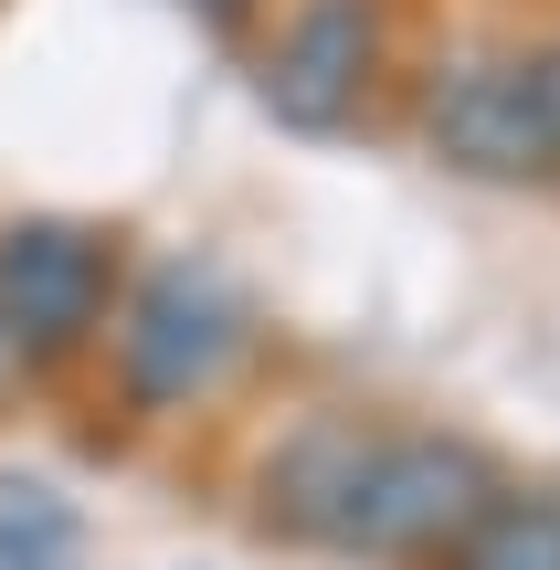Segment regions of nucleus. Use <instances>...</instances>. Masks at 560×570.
I'll return each instance as SVG.
<instances>
[{
  "instance_id": "f257e3e1",
  "label": "nucleus",
  "mask_w": 560,
  "mask_h": 570,
  "mask_svg": "<svg viewBox=\"0 0 560 570\" xmlns=\"http://www.w3.org/2000/svg\"><path fill=\"white\" fill-rule=\"evenodd\" d=\"M498 454L434 423H360V412H307L275 433L254 465V529L296 550L381 560V570H434L455 529L498 497Z\"/></svg>"
},
{
  "instance_id": "1a4fd4ad",
  "label": "nucleus",
  "mask_w": 560,
  "mask_h": 570,
  "mask_svg": "<svg viewBox=\"0 0 560 570\" xmlns=\"http://www.w3.org/2000/svg\"><path fill=\"white\" fill-rule=\"evenodd\" d=\"M190 11H244V0H190Z\"/></svg>"
},
{
  "instance_id": "39448f33",
  "label": "nucleus",
  "mask_w": 560,
  "mask_h": 570,
  "mask_svg": "<svg viewBox=\"0 0 560 570\" xmlns=\"http://www.w3.org/2000/svg\"><path fill=\"white\" fill-rule=\"evenodd\" d=\"M381 85V0H286L265 42V106L296 138H338Z\"/></svg>"
},
{
  "instance_id": "0eeeda50",
  "label": "nucleus",
  "mask_w": 560,
  "mask_h": 570,
  "mask_svg": "<svg viewBox=\"0 0 560 570\" xmlns=\"http://www.w3.org/2000/svg\"><path fill=\"white\" fill-rule=\"evenodd\" d=\"M32 560H75V508L42 475H0V570H32Z\"/></svg>"
},
{
  "instance_id": "20e7f679",
  "label": "nucleus",
  "mask_w": 560,
  "mask_h": 570,
  "mask_svg": "<svg viewBox=\"0 0 560 570\" xmlns=\"http://www.w3.org/2000/svg\"><path fill=\"white\" fill-rule=\"evenodd\" d=\"M423 148L455 180H560L540 53H465L423 85Z\"/></svg>"
},
{
  "instance_id": "f03ea898",
  "label": "nucleus",
  "mask_w": 560,
  "mask_h": 570,
  "mask_svg": "<svg viewBox=\"0 0 560 570\" xmlns=\"http://www.w3.org/2000/svg\"><path fill=\"white\" fill-rule=\"evenodd\" d=\"M106 348H117V391L138 412H190L233 381V360L254 348V296L233 285L212 254H169L117 296L106 317Z\"/></svg>"
},
{
  "instance_id": "9d476101",
  "label": "nucleus",
  "mask_w": 560,
  "mask_h": 570,
  "mask_svg": "<svg viewBox=\"0 0 560 570\" xmlns=\"http://www.w3.org/2000/svg\"><path fill=\"white\" fill-rule=\"evenodd\" d=\"M32 570H75V560H32Z\"/></svg>"
},
{
  "instance_id": "423d86ee",
  "label": "nucleus",
  "mask_w": 560,
  "mask_h": 570,
  "mask_svg": "<svg viewBox=\"0 0 560 570\" xmlns=\"http://www.w3.org/2000/svg\"><path fill=\"white\" fill-rule=\"evenodd\" d=\"M434 570H560V487H498Z\"/></svg>"
},
{
  "instance_id": "6e6552de",
  "label": "nucleus",
  "mask_w": 560,
  "mask_h": 570,
  "mask_svg": "<svg viewBox=\"0 0 560 570\" xmlns=\"http://www.w3.org/2000/svg\"><path fill=\"white\" fill-rule=\"evenodd\" d=\"M32 381V370H21V348H11V327H0V412H11V391Z\"/></svg>"
},
{
  "instance_id": "7ed1b4c3",
  "label": "nucleus",
  "mask_w": 560,
  "mask_h": 570,
  "mask_svg": "<svg viewBox=\"0 0 560 570\" xmlns=\"http://www.w3.org/2000/svg\"><path fill=\"white\" fill-rule=\"evenodd\" d=\"M127 296V254L117 233L32 212V223H0V327H11L21 370H63L85 348H106V317Z\"/></svg>"
}]
</instances>
